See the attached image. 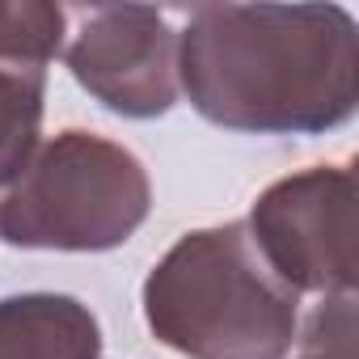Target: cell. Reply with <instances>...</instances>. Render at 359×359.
<instances>
[{
	"mask_svg": "<svg viewBox=\"0 0 359 359\" xmlns=\"http://www.w3.org/2000/svg\"><path fill=\"white\" fill-rule=\"evenodd\" d=\"M0 359H102V321L64 292L0 296Z\"/></svg>",
	"mask_w": 359,
	"mask_h": 359,
	"instance_id": "obj_6",
	"label": "cell"
},
{
	"mask_svg": "<svg viewBox=\"0 0 359 359\" xmlns=\"http://www.w3.org/2000/svg\"><path fill=\"white\" fill-rule=\"evenodd\" d=\"M152 212L144 161L97 131L68 127L34 148L0 187V245L106 254L127 245Z\"/></svg>",
	"mask_w": 359,
	"mask_h": 359,
	"instance_id": "obj_3",
	"label": "cell"
},
{
	"mask_svg": "<svg viewBox=\"0 0 359 359\" xmlns=\"http://www.w3.org/2000/svg\"><path fill=\"white\" fill-rule=\"evenodd\" d=\"M262 262L296 296H355V173L351 165H309L271 182L245 216Z\"/></svg>",
	"mask_w": 359,
	"mask_h": 359,
	"instance_id": "obj_4",
	"label": "cell"
},
{
	"mask_svg": "<svg viewBox=\"0 0 359 359\" xmlns=\"http://www.w3.org/2000/svg\"><path fill=\"white\" fill-rule=\"evenodd\" d=\"M64 64L72 81L110 114L161 118L182 102L177 30L148 5H97L68 30Z\"/></svg>",
	"mask_w": 359,
	"mask_h": 359,
	"instance_id": "obj_5",
	"label": "cell"
},
{
	"mask_svg": "<svg viewBox=\"0 0 359 359\" xmlns=\"http://www.w3.org/2000/svg\"><path fill=\"white\" fill-rule=\"evenodd\" d=\"M177 85L237 135H321L359 102V26L342 5H199L177 30Z\"/></svg>",
	"mask_w": 359,
	"mask_h": 359,
	"instance_id": "obj_1",
	"label": "cell"
},
{
	"mask_svg": "<svg viewBox=\"0 0 359 359\" xmlns=\"http://www.w3.org/2000/svg\"><path fill=\"white\" fill-rule=\"evenodd\" d=\"M287 359H355V296H325L300 325Z\"/></svg>",
	"mask_w": 359,
	"mask_h": 359,
	"instance_id": "obj_9",
	"label": "cell"
},
{
	"mask_svg": "<svg viewBox=\"0 0 359 359\" xmlns=\"http://www.w3.org/2000/svg\"><path fill=\"white\" fill-rule=\"evenodd\" d=\"M47 68L0 55V187L22 173L43 144Z\"/></svg>",
	"mask_w": 359,
	"mask_h": 359,
	"instance_id": "obj_7",
	"label": "cell"
},
{
	"mask_svg": "<svg viewBox=\"0 0 359 359\" xmlns=\"http://www.w3.org/2000/svg\"><path fill=\"white\" fill-rule=\"evenodd\" d=\"M68 43V13L43 0H0V55L26 60L47 68L64 55Z\"/></svg>",
	"mask_w": 359,
	"mask_h": 359,
	"instance_id": "obj_8",
	"label": "cell"
},
{
	"mask_svg": "<svg viewBox=\"0 0 359 359\" xmlns=\"http://www.w3.org/2000/svg\"><path fill=\"white\" fill-rule=\"evenodd\" d=\"M152 338L187 359H287L300 296L275 279L245 220L182 233L144 279Z\"/></svg>",
	"mask_w": 359,
	"mask_h": 359,
	"instance_id": "obj_2",
	"label": "cell"
}]
</instances>
